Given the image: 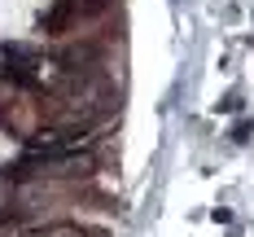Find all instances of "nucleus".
I'll list each match as a JSON object with an SVG mask.
<instances>
[{"label":"nucleus","instance_id":"1","mask_svg":"<svg viewBox=\"0 0 254 237\" xmlns=\"http://www.w3.org/2000/svg\"><path fill=\"white\" fill-rule=\"evenodd\" d=\"M31 237H88L79 224H44V229H35Z\"/></svg>","mask_w":254,"mask_h":237}]
</instances>
